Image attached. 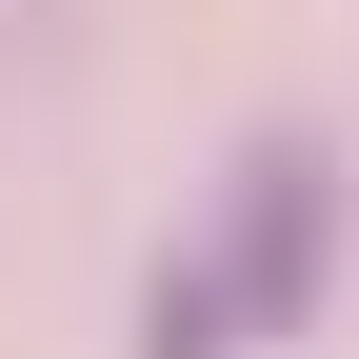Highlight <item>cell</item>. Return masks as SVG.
<instances>
[{
    "label": "cell",
    "mask_w": 359,
    "mask_h": 359,
    "mask_svg": "<svg viewBox=\"0 0 359 359\" xmlns=\"http://www.w3.org/2000/svg\"><path fill=\"white\" fill-rule=\"evenodd\" d=\"M320 259H339V160H320V140H259L240 180H219V240L160 259L140 359H259L299 299H320Z\"/></svg>",
    "instance_id": "6da1fadb"
}]
</instances>
